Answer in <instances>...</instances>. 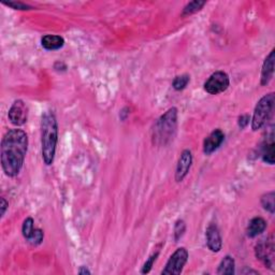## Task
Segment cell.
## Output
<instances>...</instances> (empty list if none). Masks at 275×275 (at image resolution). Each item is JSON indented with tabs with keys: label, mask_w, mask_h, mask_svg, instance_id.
<instances>
[{
	"label": "cell",
	"mask_w": 275,
	"mask_h": 275,
	"mask_svg": "<svg viewBox=\"0 0 275 275\" xmlns=\"http://www.w3.org/2000/svg\"><path fill=\"white\" fill-rule=\"evenodd\" d=\"M274 60H275V51L272 50L270 54L266 56L261 69L260 84L262 86L268 85L274 76Z\"/></svg>",
	"instance_id": "obj_12"
},
{
	"label": "cell",
	"mask_w": 275,
	"mask_h": 275,
	"mask_svg": "<svg viewBox=\"0 0 275 275\" xmlns=\"http://www.w3.org/2000/svg\"><path fill=\"white\" fill-rule=\"evenodd\" d=\"M274 199H275V192L274 191H269L264 193V195L261 197V205L265 211L270 212L271 214H274L275 211V203H274Z\"/></svg>",
	"instance_id": "obj_18"
},
{
	"label": "cell",
	"mask_w": 275,
	"mask_h": 275,
	"mask_svg": "<svg viewBox=\"0 0 275 275\" xmlns=\"http://www.w3.org/2000/svg\"><path fill=\"white\" fill-rule=\"evenodd\" d=\"M242 273H245V274H247V273H254V274H258V272H257V271H255V270H250V269H249V270H248V269H247V270H244V271L242 272Z\"/></svg>",
	"instance_id": "obj_28"
},
{
	"label": "cell",
	"mask_w": 275,
	"mask_h": 275,
	"mask_svg": "<svg viewBox=\"0 0 275 275\" xmlns=\"http://www.w3.org/2000/svg\"><path fill=\"white\" fill-rule=\"evenodd\" d=\"M273 132L270 133V136L266 138V140L263 142L261 148V157L265 164L274 165V155H275V149H274V141H273Z\"/></svg>",
	"instance_id": "obj_14"
},
{
	"label": "cell",
	"mask_w": 275,
	"mask_h": 275,
	"mask_svg": "<svg viewBox=\"0 0 275 275\" xmlns=\"http://www.w3.org/2000/svg\"><path fill=\"white\" fill-rule=\"evenodd\" d=\"M236 272V261H234L233 258L229 255L225 256L223 258V260L221 261L220 265H218L217 269V274H234Z\"/></svg>",
	"instance_id": "obj_16"
},
{
	"label": "cell",
	"mask_w": 275,
	"mask_h": 275,
	"mask_svg": "<svg viewBox=\"0 0 275 275\" xmlns=\"http://www.w3.org/2000/svg\"><path fill=\"white\" fill-rule=\"evenodd\" d=\"M207 5V2H199V0H195V2H190L184 7L182 11V16H189L195 14L202 10V8Z\"/></svg>",
	"instance_id": "obj_17"
},
{
	"label": "cell",
	"mask_w": 275,
	"mask_h": 275,
	"mask_svg": "<svg viewBox=\"0 0 275 275\" xmlns=\"http://www.w3.org/2000/svg\"><path fill=\"white\" fill-rule=\"evenodd\" d=\"M190 82V77L188 75H181L177 76L174 78L173 82H172V87L174 88L175 91L181 92L183 90H185L186 87H187L188 83Z\"/></svg>",
	"instance_id": "obj_19"
},
{
	"label": "cell",
	"mask_w": 275,
	"mask_h": 275,
	"mask_svg": "<svg viewBox=\"0 0 275 275\" xmlns=\"http://www.w3.org/2000/svg\"><path fill=\"white\" fill-rule=\"evenodd\" d=\"M225 140V134L221 129H215L210 133L203 141V153L205 155H211L221 147Z\"/></svg>",
	"instance_id": "obj_11"
},
{
	"label": "cell",
	"mask_w": 275,
	"mask_h": 275,
	"mask_svg": "<svg viewBox=\"0 0 275 275\" xmlns=\"http://www.w3.org/2000/svg\"><path fill=\"white\" fill-rule=\"evenodd\" d=\"M158 256H159V250H157L156 253H153V254L149 257V259H148L147 261H145V263H144L143 266H142V270H141V273H142V274H147V273H150V272H151L154 263H155L156 260H157Z\"/></svg>",
	"instance_id": "obj_22"
},
{
	"label": "cell",
	"mask_w": 275,
	"mask_h": 275,
	"mask_svg": "<svg viewBox=\"0 0 275 275\" xmlns=\"http://www.w3.org/2000/svg\"><path fill=\"white\" fill-rule=\"evenodd\" d=\"M229 85V76L224 71H216L205 81L204 91L210 95H218L227 91Z\"/></svg>",
	"instance_id": "obj_7"
},
{
	"label": "cell",
	"mask_w": 275,
	"mask_h": 275,
	"mask_svg": "<svg viewBox=\"0 0 275 275\" xmlns=\"http://www.w3.org/2000/svg\"><path fill=\"white\" fill-rule=\"evenodd\" d=\"M41 131V154L46 166L54 163L56 147L58 142V123L53 111H45L40 124Z\"/></svg>",
	"instance_id": "obj_2"
},
{
	"label": "cell",
	"mask_w": 275,
	"mask_h": 275,
	"mask_svg": "<svg viewBox=\"0 0 275 275\" xmlns=\"http://www.w3.org/2000/svg\"><path fill=\"white\" fill-rule=\"evenodd\" d=\"M35 227H34V220H32L31 217H27L25 221L23 223L22 226V233L23 237L25 238L26 240L31 236L32 232H34Z\"/></svg>",
	"instance_id": "obj_21"
},
{
	"label": "cell",
	"mask_w": 275,
	"mask_h": 275,
	"mask_svg": "<svg viewBox=\"0 0 275 275\" xmlns=\"http://www.w3.org/2000/svg\"><path fill=\"white\" fill-rule=\"evenodd\" d=\"M266 229V222L262 217H254L248 223L246 234L248 238H256Z\"/></svg>",
	"instance_id": "obj_15"
},
{
	"label": "cell",
	"mask_w": 275,
	"mask_h": 275,
	"mask_svg": "<svg viewBox=\"0 0 275 275\" xmlns=\"http://www.w3.org/2000/svg\"><path fill=\"white\" fill-rule=\"evenodd\" d=\"M28 150V136L22 129H10L2 141V168L9 177L18 176L23 168Z\"/></svg>",
	"instance_id": "obj_1"
},
{
	"label": "cell",
	"mask_w": 275,
	"mask_h": 275,
	"mask_svg": "<svg viewBox=\"0 0 275 275\" xmlns=\"http://www.w3.org/2000/svg\"><path fill=\"white\" fill-rule=\"evenodd\" d=\"M8 208H9V202H8L5 198H2V200H0V209H2V218L5 216Z\"/></svg>",
	"instance_id": "obj_26"
},
{
	"label": "cell",
	"mask_w": 275,
	"mask_h": 275,
	"mask_svg": "<svg viewBox=\"0 0 275 275\" xmlns=\"http://www.w3.org/2000/svg\"><path fill=\"white\" fill-rule=\"evenodd\" d=\"M188 250L185 247L177 248L172 256L169 258L165 269L161 272L163 275H179L182 273L185 264L188 260Z\"/></svg>",
	"instance_id": "obj_6"
},
{
	"label": "cell",
	"mask_w": 275,
	"mask_h": 275,
	"mask_svg": "<svg viewBox=\"0 0 275 275\" xmlns=\"http://www.w3.org/2000/svg\"><path fill=\"white\" fill-rule=\"evenodd\" d=\"M192 164V154L189 150H184L181 153V156L179 158L175 170V181L177 183H181L187 176L190 167Z\"/></svg>",
	"instance_id": "obj_9"
},
{
	"label": "cell",
	"mask_w": 275,
	"mask_h": 275,
	"mask_svg": "<svg viewBox=\"0 0 275 275\" xmlns=\"http://www.w3.org/2000/svg\"><path fill=\"white\" fill-rule=\"evenodd\" d=\"M44 239V232L41 229H35L34 232H32L31 236L27 239V242L32 245V246H38L42 243V241Z\"/></svg>",
	"instance_id": "obj_20"
},
{
	"label": "cell",
	"mask_w": 275,
	"mask_h": 275,
	"mask_svg": "<svg viewBox=\"0 0 275 275\" xmlns=\"http://www.w3.org/2000/svg\"><path fill=\"white\" fill-rule=\"evenodd\" d=\"M41 45L46 51H56L64 45V39L57 35H45L41 38Z\"/></svg>",
	"instance_id": "obj_13"
},
{
	"label": "cell",
	"mask_w": 275,
	"mask_h": 275,
	"mask_svg": "<svg viewBox=\"0 0 275 275\" xmlns=\"http://www.w3.org/2000/svg\"><path fill=\"white\" fill-rule=\"evenodd\" d=\"M249 120H250V116L248 114H244V115H241L239 117V120H238V124H239V127L241 129H244L247 127V125L249 124Z\"/></svg>",
	"instance_id": "obj_25"
},
{
	"label": "cell",
	"mask_w": 275,
	"mask_h": 275,
	"mask_svg": "<svg viewBox=\"0 0 275 275\" xmlns=\"http://www.w3.org/2000/svg\"><path fill=\"white\" fill-rule=\"evenodd\" d=\"M177 109L170 108L154 124L152 130L153 143L158 147H166L174 139L177 129Z\"/></svg>",
	"instance_id": "obj_3"
},
{
	"label": "cell",
	"mask_w": 275,
	"mask_h": 275,
	"mask_svg": "<svg viewBox=\"0 0 275 275\" xmlns=\"http://www.w3.org/2000/svg\"><path fill=\"white\" fill-rule=\"evenodd\" d=\"M274 238L273 234H270L268 238L261 240L257 243L255 247V255L257 259H259L266 268L274 271Z\"/></svg>",
	"instance_id": "obj_5"
},
{
	"label": "cell",
	"mask_w": 275,
	"mask_h": 275,
	"mask_svg": "<svg viewBox=\"0 0 275 275\" xmlns=\"http://www.w3.org/2000/svg\"><path fill=\"white\" fill-rule=\"evenodd\" d=\"M10 123L16 127H21L27 123L28 107L23 100H15L8 112Z\"/></svg>",
	"instance_id": "obj_8"
},
{
	"label": "cell",
	"mask_w": 275,
	"mask_h": 275,
	"mask_svg": "<svg viewBox=\"0 0 275 275\" xmlns=\"http://www.w3.org/2000/svg\"><path fill=\"white\" fill-rule=\"evenodd\" d=\"M274 103H275L274 93L264 95L262 98L257 102L252 118V129L254 131L259 130V129H261L269 122L270 117L273 114Z\"/></svg>",
	"instance_id": "obj_4"
},
{
	"label": "cell",
	"mask_w": 275,
	"mask_h": 275,
	"mask_svg": "<svg viewBox=\"0 0 275 275\" xmlns=\"http://www.w3.org/2000/svg\"><path fill=\"white\" fill-rule=\"evenodd\" d=\"M4 5L12 8V9H14V10H21V11H26V10L34 9V8H32L31 6H29L27 4H24L22 2H9V3L5 2Z\"/></svg>",
	"instance_id": "obj_24"
},
{
	"label": "cell",
	"mask_w": 275,
	"mask_h": 275,
	"mask_svg": "<svg viewBox=\"0 0 275 275\" xmlns=\"http://www.w3.org/2000/svg\"><path fill=\"white\" fill-rule=\"evenodd\" d=\"M205 238H207V245L211 252L213 253L221 252V249L223 247V240H222L220 229H218V227L215 224L209 225V227L207 228V231H205Z\"/></svg>",
	"instance_id": "obj_10"
},
{
	"label": "cell",
	"mask_w": 275,
	"mask_h": 275,
	"mask_svg": "<svg viewBox=\"0 0 275 275\" xmlns=\"http://www.w3.org/2000/svg\"><path fill=\"white\" fill-rule=\"evenodd\" d=\"M78 273H79V274H83V275H85V274H91L92 272H91L90 270H88L87 266L82 265V266H80V269H79Z\"/></svg>",
	"instance_id": "obj_27"
},
{
	"label": "cell",
	"mask_w": 275,
	"mask_h": 275,
	"mask_svg": "<svg viewBox=\"0 0 275 275\" xmlns=\"http://www.w3.org/2000/svg\"><path fill=\"white\" fill-rule=\"evenodd\" d=\"M186 231V224L183 220H179L176 221L175 225H174V240L175 242L179 241Z\"/></svg>",
	"instance_id": "obj_23"
}]
</instances>
